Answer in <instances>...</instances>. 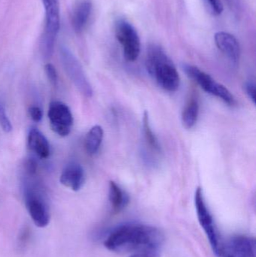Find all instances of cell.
<instances>
[{
    "mask_svg": "<svg viewBox=\"0 0 256 257\" xmlns=\"http://www.w3.org/2000/svg\"><path fill=\"white\" fill-rule=\"evenodd\" d=\"M146 66L150 75L164 90L175 92L180 87V75L176 66L161 47L153 45L148 48Z\"/></svg>",
    "mask_w": 256,
    "mask_h": 257,
    "instance_id": "7a4b0ae2",
    "label": "cell"
},
{
    "mask_svg": "<svg viewBox=\"0 0 256 257\" xmlns=\"http://www.w3.org/2000/svg\"><path fill=\"white\" fill-rule=\"evenodd\" d=\"M24 200L27 211L36 226H48L51 219L49 205L45 193L37 184L28 183L24 188Z\"/></svg>",
    "mask_w": 256,
    "mask_h": 257,
    "instance_id": "277c9868",
    "label": "cell"
},
{
    "mask_svg": "<svg viewBox=\"0 0 256 257\" xmlns=\"http://www.w3.org/2000/svg\"><path fill=\"white\" fill-rule=\"evenodd\" d=\"M60 181L65 187L73 191H78L82 188L85 182L84 169L79 163H69L62 172Z\"/></svg>",
    "mask_w": 256,
    "mask_h": 257,
    "instance_id": "7c38bea8",
    "label": "cell"
},
{
    "mask_svg": "<svg viewBox=\"0 0 256 257\" xmlns=\"http://www.w3.org/2000/svg\"><path fill=\"white\" fill-rule=\"evenodd\" d=\"M199 114V103L195 97L188 101L182 112V122L186 128H192L196 124Z\"/></svg>",
    "mask_w": 256,
    "mask_h": 257,
    "instance_id": "2e32d148",
    "label": "cell"
},
{
    "mask_svg": "<svg viewBox=\"0 0 256 257\" xmlns=\"http://www.w3.org/2000/svg\"><path fill=\"white\" fill-rule=\"evenodd\" d=\"M245 90H246V94L249 96V99L252 101L254 104H255V84L252 81H249L245 85Z\"/></svg>",
    "mask_w": 256,
    "mask_h": 257,
    "instance_id": "cb8c5ba5",
    "label": "cell"
},
{
    "mask_svg": "<svg viewBox=\"0 0 256 257\" xmlns=\"http://www.w3.org/2000/svg\"><path fill=\"white\" fill-rule=\"evenodd\" d=\"M130 257H154V253H134Z\"/></svg>",
    "mask_w": 256,
    "mask_h": 257,
    "instance_id": "484cf974",
    "label": "cell"
},
{
    "mask_svg": "<svg viewBox=\"0 0 256 257\" xmlns=\"http://www.w3.org/2000/svg\"><path fill=\"white\" fill-rule=\"evenodd\" d=\"M48 115L50 125L54 133L61 137L70 134L74 120L72 111L67 105L60 101L51 102Z\"/></svg>",
    "mask_w": 256,
    "mask_h": 257,
    "instance_id": "9c48e42d",
    "label": "cell"
},
{
    "mask_svg": "<svg viewBox=\"0 0 256 257\" xmlns=\"http://www.w3.org/2000/svg\"><path fill=\"white\" fill-rule=\"evenodd\" d=\"M25 166L26 171L30 176L36 175V171H37V163L34 160H27Z\"/></svg>",
    "mask_w": 256,
    "mask_h": 257,
    "instance_id": "d4e9b609",
    "label": "cell"
},
{
    "mask_svg": "<svg viewBox=\"0 0 256 257\" xmlns=\"http://www.w3.org/2000/svg\"><path fill=\"white\" fill-rule=\"evenodd\" d=\"M109 200L114 212L118 213L127 206L129 197L118 184L114 181H110Z\"/></svg>",
    "mask_w": 256,
    "mask_h": 257,
    "instance_id": "9a60e30c",
    "label": "cell"
},
{
    "mask_svg": "<svg viewBox=\"0 0 256 257\" xmlns=\"http://www.w3.org/2000/svg\"><path fill=\"white\" fill-rule=\"evenodd\" d=\"M28 145L33 152L41 159L50 155V145L48 139L36 128H32L28 135Z\"/></svg>",
    "mask_w": 256,
    "mask_h": 257,
    "instance_id": "5bb4252c",
    "label": "cell"
},
{
    "mask_svg": "<svg viewBox=\"0 0 256 257\" xmlns=\"http://www.w3.org/2000/svg\"><path fill=\"white\" fill-rule=\"evenodd\" d=\"M195 206L200 226L205 232L213 253L216 256H220L222 247H221L217 229H216L213 216L207 208L202 189L201 187H198L195 190Z\"/></svg>",
    "mask_w": 256,
    "mask_h": 257,
    "instance_id": "8992f818",
    "label": "cell"
},
{
    "mask_svg": "<svg viewBox=\"0 0 256 257\" xmlns=\"http://www.w3.org/2000/svg\"><path fill=\"white\" fill-rule=\"evenodd\" d=\"M115 36L123 49L125 59L129 62H135L140 55L141 40L135 27L124 19L116 21Z\"/></svg>",
    "mask_w": 256,
    "mask_h": 257,
    "instance_id": "ba28073f",
    "label": "cell"
},
{
    "mask_svg": "<svg viewBox=\"0 0 256 257\" xmlns=\"http://www.w3.org/2000/svg\"><path fill=\"white\" fill-rule=\"evenodd\" d=\"M183 68L187 76L195 81L206 93L219 98L228 105H235V98L232 93L225 86L216 82L210 75L192 65L185 64Z\"/></svg>",
    "mask_w": 256,
    "mask_h": 257,
    "instance_id": "5b68a950",
    "label": "cell"
},
{
    "mask_svg": "<svg viewBox=\"0 0 256 257\" xmlns=\"http://www.w3.org/2000/svg\"><path fill=\"white\" fill-rule=\"evenodd\" d=\"M0 125L6 133H10L12 130V123L6 114V108L1 102H0Z\"/></svg>",
    "mask_w": 256,
    "mask_h": 257,
    "instance_id": "d6986e66",
    "label": "cell"
},
{
    "mask_svg": "<svg viewBox=\"0 0 256 257\" xmlns=\"http://www.w3.org/2000/svg\"><path fill=\"white\" fill-rule=\"evenodd\" d=\"M29 114L33 121L39 123L42 120L43 114L42 109L38 106H32L29 108Z\"/></svg>",
    "mask_w": 256,
    "mask_h": 257,
    "instance_id": "603a6c76",
    "label": "cell"
},
{
    "mask_svg": "<svg viewBox=\"0 0 256 257\" xmlns=\"http://www.w3.org/2000/svg\"><path fill=\"white\" fill-rule=\"evenodd\" d=\"M209 9H210L213 15H219L223 11V6L220 0H205Z\"/></svg>",
    "mask_w": 256,
    "mask_h": 257,
    "instance_id": "44dd1931",
    "label": "cell"
},
{
    "mask_svg": "<svg viewBox=\"0 0 256 257\" xmlns=\"http://www.w3.org/2000/svg\"><path fill=\"white\" fill-rule=\"evenodd\" d=\"M93 12V3L91 0H80L72 14V27L75 33H81L84 31L90 21Z\"/></svg>",
    "mask_w": 256,
    "mask_h": 257,
    "instance_id": "4fadbf2b",
    "label": "cell"
},
{
    "mask_svg": "<svg viewBox=\"0 0 256 257\" xmlns=\"http://www.w3.org/2000/svg\"><path fill=\"white\" fill-rule=\"evenodd\" d=\"M222 254L225 257H255V239L245 235L232 237L221 250L220 256Z\"/></svg>",
    "mask_w": 256,
    "mask_h": 257,
    "instance_id": "30bf717a",
    "label": "cell"
},
{
    "mask_svg": "<svg viewBox=\"0 0 256 257\" xmlns=\"http://www.w3.org/2000/svg\"><path fill=\"white\" fill-rule=\"evenodd\" d=\"M225 1L228 5L230 11L236 16H238L241 11V0H225Z\"/></svg>",
    "mask_w": 256,
    "mask_h": 257,
    "instance_id": "7402d4cb",
    "label": "cell"
},
{
    "mask_svg": "<svg viewBox=\"0 0 256 257\" xmlns=\"http://www.w3.org/2000/svg\"><path fill=\"white\" fill-rule=\"evenodd\" d=\"M104 131L102 126L96 125L90 128L85 139V148L90 155H94L99 151L103 140Z\"/></svg>",
    "mask_w": 256,
    "mask_h": 257,
    "instance_id": "e0dca14e",
    "label": "cell"
},
{
    "mask_svg": "<svg viewBox=\"0 0 256 257\" xmlns=\"http://www.w3.org/2000/svg\"><path fill=\"white\" fill-rule=\"evenodd\" d=\"M163 241L162 232L154 226L127 223L114 229L107 237L105 247L117 253H155Z\"/></svg>",
    "mask_w": 256,
    "mask_h": 257,
    "instance_id": "6da1fadb",
    "label": "cell"
},
{
    "mask_svg": "<svg viewBox=\"0 0 256 257\" xmlns=\"http://www.w3.org/2000/svg\"><path fill=\"white\" fill-rule=\"evenodd\" d=\"M45 71L51 84L54 86H57V82H58V75H57L55 67L51 63H48L45 65Z\"/></svg>",
    "mask_w": 256,
    "mask_h": 257,
    "instance_id": "ffe728a7",
    "label": "cell"
},
{
    "mask_svg": "<svg viewBox=\"0 0 256 257\" xmlns=\"http://www.w3.org/2000/svg\"><path fill=\"white\" fill-rule=\"evenodd\" d=\"M45 24L41 40V51L45 60L52 57L56 39L60 31V9L59 0H42Z\"/></svg>",
    "mask_w": 256,
    "mask_h": 257,
    "instance_id": "3957f363",
    "label": "cell"
},
{
    "mask_svg": "<svg viewBox=\"0 0 256 257\" xmlns=\"http://www.w3.org/2000/svg\"><path fill=\"white\" fill-rule=\"evenodd\" d=\"M215 43L218 49L234 65L240 60V47L237 39L231 33L218 32L214 36Z\"/></svg>",
    "mask_w": 256,
    "mask_h": 257,
    "instance_id": "8fae6325",
    "label": "cell"
},
{
    "mask_svg": "<svg viewBox=\"0 0 256 257\" xmlns=\"http://www.w3.org/2000/svg\"><path fill=\"white\" fill-rule=\"evenodd\" d=\"M60 58L66 74L75 87L84 96L92 97L93 91L91 84L82 66L73 53L67 47L62 46L60 48Z\"/></svg>",
    "mask_w": 256,
    "mask_h": 257,
    "instance_id": "52a82bcc",
    "label": "cell"
},
{
    "mask_svg": "<svg viewBox=\"0 0 256 257\" xmlns=\"http://www.w3.org/2000/svg\"><path fill=\"white\" fill-rule=\"evenodd\" d=\"M143 127H144V137H145L146 142H147V145H149L150 149L156 153L160 152V145H159V141H158L156 135L152 130L150 120H149L148 113L146 112V111L144 112V118H143Z\"/></svg>",
    "mask_w": 256,
    "mask_h": 257,
    "instance_id": "ac0fdd59",
    "label": "cell"
}]
</instances>
